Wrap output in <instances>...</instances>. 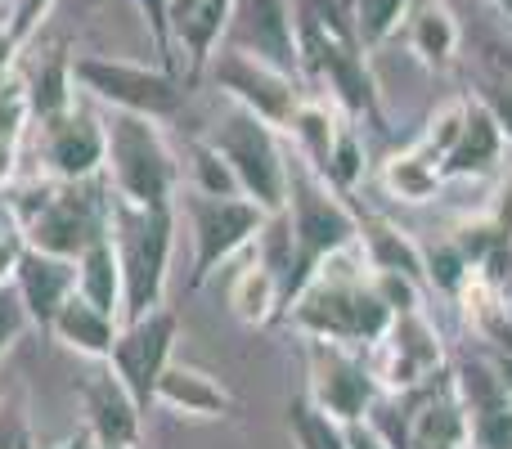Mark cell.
<instances>
[{
	"label": "cell",
	"instance_id": "1",
	"mask_svg": "<svg viewBox=\"0 0 512 449\" xmlns=\"http://www.w3.org/2000/svg\"><path fill=\"white\" fill-rule=\"evenodd\" d=\"M292 14H297L301 77L319 81L351 122L387 126L382 90L369 68V50L355 32L351 5H342V0H292Z\"/></svg>",
	"mask_w": 512,
	"mask_h": 449
},
{
	"label": "cell",
	"instance_id": "2",
	"mask_svg": "<svg viewBox=\"0 0 512 449\" xmlns=\"http://www.w3.org/2000/svg\"><path fill=\"white\" fill-rule=\"evenodd\" d=\"M274 216H279L283 238H288V265H283V310H288L297 292L319 274V265L355 247L360 212L310 162H301L288 149V203Z\"/></svg>",
	"mask_w": 512,
	"mask_h": 449
},
{
	"label": "cell",
	"instance_id": "3",
	"mask_svg": "<svg viewBox=\"0 0 512 449\" xmlns=\"http://www.w3.org/2000/svg\"><path fill=\"white\" fill-rule=\"evenodd\" d=\"M355 247L337 252L333 261L319 265V274L297 292L283 319L288 328H297L301 337H324V342H342L355 351H369L373 342H382V333L391 328V306L378 297L373 274L364 265V256H355Z\"/></svg>",
	"mask_w": 512,
	"mask_h": 449
},
{
	"label": "cell",
	"instance_id": "4",
	"mask_svg": "<svg viewBox=\"0 0 512 449\" xmlns=\"http://www.w3.org/2000/svg\"><path fill=\"white\" fill-rule=\"evenodd\" d=\"M5 207L14 216L27 247H41L54 256L77 261L99 234H108V180H32L5 194Z\"/></svg>",
	"mask_w": 512,
	"mask_h": 449
},
{
	"label": "cell",
	"instance_id": "5",
	"mask_svg": "<svg viewBox=\"0 0 512 449\" xmlns=\"http://www.w3.org/2000/svg\"><path fill=\"white\" fill-rule=\"evenodd\" d=\"M176 207H140L126 203L108 189V238H113L117 265H122V324L140 319L149 310L167 306V279H171V256H176Z\"/></svg>",
	"mask_w": 512,
	"mask_h": 449
},
{
	"label": "cell",
	"instance_id": "6",
	"mask_svg": "<svg viewBox=\"0 0 512 449\" xmlns=\"http://www.w3.org/2000/svg\"><path fill=\"white\" fill-rule=\"evenodd\" d=\"M104 140V180L117 198L140 207H176L180 185H185V162L176 158L158 117L108 108Z\"/></svg>",
	"mask_w": 512,
	"mask_h": 449
},
{
	"label": "cell",
	"instance_id": "7",
	"mask_svg": "<svg viewBox=\"0 0 512 449\" xmlns=\"http://www.w3.org/2000/svg\"><path fill=\"white\" fill-rule=\"evenodd\" d=\"M207 140L230 162L243 198H252L265 216L283 212V203H288V149H283V131H274L270 122H261L248 108L230 104Z\"/></svg>",
	"mask_w": 512,
	"mask_h": 449
},
{
	"label": "cell",
	"instance_id": "8",
	"mask_svg": "<svg viewBox=\"0 0 512 449\" xmlns=\"http://www.w3.org/2000/svg\"><path fill=\"white\" fill-rule=\"evenodd\" d=\"M176 212L185 216L189 238H194V274L189 288H203L221 265H230L239 252L256 247L270 216L243 194H203V189L180 185Z\"/></svg>",
	"mask_w": 512,
	"mask_h": 449
},
{
	"label": "cell",
	"instance_id": "9",
	"mask_svg": "<svg viewBox=\"0 0 512 449\" xmlns=\"http://www.w3.org/2000/svg\"><path fill=\"white\" fill-rule=\"evenodd\" d=\"M72 81L86 90L95 104L122 108V113H144L171 122L185 108L189 81L171 68H149L135 59H113V54H72Z\"/></svg>",
	"mask_w": 512,
	"mask_h": 449
},
{
	"label": "cell",
	"instance_id": "10",
	"mask_svg": "<svg viewBox=\"0 0 512 449\" xmlns=\"http://www.w3.org/2000/svg\"><path fill=\"white\" fill-rule=\"evenodd\" d=\"M306 378V400L342 427L364 423L373 400L382 396L369 355L324 337H306Z\"/></svg>",
	"mask_w": 512,
	"mask_h": 449
},
{
	"label": "cell",
	"instance_id": "11",
	"mask_svg": "<svg viewBox=\"0 0 512 449\" xmlns=\"http://www.w3.org/2000/svg\"><path fill=\"white\" fill-rule=\"evenodd\" d=\"M207 72H212V86L225 95V104L248 108L261 122H270L274 131H288L301 99H306L301 77H288V72L270 68V63H261L256 54L234 50V45L216 50Z\"/></svg>",
	"mask_w": 512,
	"mask_h": 449
},
{
	"label": "cell",
	"instance_id": "12",
	"mask_svg": "<svg viewBox=\"0 0 512 449\" xmlns=\"http://www.w3.org/2000/svg\"><path fill=\"white\" fill-rule=\"evenodd\" d=\"M373 378L382 391H414L423 382H432L441 369H450V355L445 342L436 333V324L427 319V310H405V315L391 319V328L382 333V342H373L369 351Z\"/></svg>",
	"mask_w": 512,
	"mask_h": 449
},
{
	"label": "cell",
	"instance_id": "13",
	"mask_svg": "<svg viewBox=\"0 0 512 449\" xmlns=\"http://www.w3.org/2000/svg\"><path fill=\"white\" fill-rule=\"evenodd\" d=\"M176 337H180V319L171 306H158L140 319H126L117 328L113 351H108V369L122 378V387L131 391L140 409L153 405V387H158L162 369L176 355Z\"/></svg>",
	"mask_w": 512,
	"mask_h": 449
},
{
	"label": "cell",
	"instance_id": "14",
	"mask_svg": "<svg viewBox=\"0 0 512 449\" xmlns=\"http://www.w3.org/2000/svg\"><path fill=\"white\" fill-rule=\"evenodd\" d=\"M104 113L86 104H72L63 113L36 122V158L54 180H95L104 176Z\"/></svg>",
	"mask_w": 512,
	"mask_h": 449
},
{
	"label": "cell",
	"instance_id": "15",
	"mask_svg": "<svg viewBox=\"0 0 512 449\" xmlns=\"http://www.w3.org/2000/svg\"><path fill=\"white\" fill-rule=\"evenodd\" d=\"M400 396H405V432L396 449H472V418L450 369Z\"/></svg>",
	"mask_w": 512,
	"mask_h": 449
},
{
	"label": "cell",
	"instance_id": "16",
	"mask_svg": "<svg viewBox=\"0 0 512 449\" xmlns=\"http://www.w3.org/2000/svg\"><path fill=\"white\" fill-rule=\"evenodd\" d=\"M221 45L248 50L261 63H270V68L288 72V77H301L297 14H292V0H234L230 32H225Z\"/></svg>",
	"mask_w": 512,
	"mask_h": 449
},
{
	"label": "cell",
	"instance_id": "17",
	"mask_svg": "<svg viewBox=\"0 0 512 449\" xmlns=\"http://www.w3.org/2000/svg\"><path fill=\"white\" fill-rule=\"evenodd\" d=\"M77 400L86 414V432L95 436L99 449H140L144 409L108 369V360H95V369L77 378Z\"/></svg>",
	"mask_w": 512,
	"mask_h": 449
},
{
	"label": "cell",
	"instance_id": "18",
	"mask_svg": "<svg viewBox=\"0 0 512 449\" xmlns=\"http://www.w3.org/2000/svg\"><path fill=\"white\" fill-rule=\"evenodd\" d=\"M14 292L23 297L32 324L50 328V319L59 315V306L77 292V261H72V256H54V252H41V247L23 243L18 265H14Z\"/></svg>",
	"mask_w": 512,
	"mask_h": 449
},
{
	"label": "cell",
	"instance_id": "19",
	"mask_svg": "<svg viewBox=\"0 0 512 449\" xmlns=\"http://www.w3.org/2000/svg\"><path fill=\"white\" fill-rule=\"evenodd\" d=\"M153 405H162L176 418H198V423H216V418L234 414V396L198 364H180L171 360L162 369L158 387H153Z\"/></svg>",
	"mask_w": 512,
	"mask_h": 449
},
{
	"label": "cell",
	"instance_id": "20",
	"mask_svg": "<svg viewBox=\"0 0 512 449\" xmlns=\"http://www.w3.org/2000/svg\"><path fill=\"white\" fill-rule=\"evenodd\" d=\"M504 149H508V140H504V131H499V122L490 117V108L481 104L477 95H468V122H463L454 149L445 153L441 176L445 180L490 176V171H499V162H504Z\"/></svg>",
	"mask_w": 512,
	"mask_h": 449
},
{
	"label": "cell",
	"instance_id": "21",
	"mask_svg": "<svg viewBox=\"0 0 512 449\" xmlns=\"http://www.w3.org/2000/svg\"><path fill=\"white\" fill-rule=\"evenodd\" d=\"M355 252L364 256L369 270H396L409 274L427 288V261H423V247L405 234L396 221L378 212H360V238H355Z\"/></svg>",
	"mask_w": 512,
	"mask_h": 449
},
{
	"label": "cell",
	"instance_id": "22",
	"mask_svg": "<svg viewBox=\"0 0 512 449\" xmlns=\"http://www.w3.org/2000/svg\"><path fill=\"white\" fill-rule=\"evenodd\" d=\"M405 41L423 68L441 72L459 54L463 32H459V18L450 14V5H441V0H414V9L405 18Z\"/></svg>",
	"mask_w": 512,
	"mask_h": 449
},
{
	"label": "cell",
	"instance_id": "23",
	"mask_svg": "<svg viewBox=\"0 0 512 449\" xmlns=\"http://www.w3.org/2000/svg\"><path fill=\"white\" fill-rule=\"evenodd\" d=\"M117 328L122 324H117L113 315H104L99 306H90L81 292H72V297L59 306V315L50 319V333L59 337L68 351H77L81 360H108Z\"/></svg>",
	"mask_w": 512,
	"mask_h": 449
},
{
	"label": "cell",
	"instance_id": "24",
	"mask_svg": "<svg viewBox=\"0 0 512 449\" xmlns=\"http://www.w3.org/2000/svg\"><path fill=\"white\" fill-rule=\"evenodd\" d=\"M230 310H234V319L248 328H265L274 315H283L279 270H274L261 252H252L248 261H243V270L230 279Z\"/></svg>",
	"mask_w": 512,
	"mask_h": 449
},
{
	"label": "cell",
	"instance_id": "25",
	"mask_svg": "<svg viewBox=\"0 0 512 449\" xmlns=\"http://www.w3.org/2000/svg\"><path fill=\"white\" fill-rule=\"evenodd\" d=\"M230 14H234V0H198L189 14L176 18V50L189 63V81L203 77L212 54L221 50L225 32H230Z\"/></svg>",
	"mask_w": 512,
	"mask_h": 449
},
{
	"label": "cell",
	"instance_id": "26",
	"mask_svg": "<svg viewBox=\"0 0 512 449\" xmlns=\"http://www.w3.org/2000/svg\"><path fill=\"white\" fill-rule=\"evenodd\" d=\"M378 180H382V189H387L391 198H400V203H414V207L432 203V198L441 194V185H445L441 158H436V153H427L418 140L405 144L400 153H391V158L382 162Z\"/></svg>",
	"mask_w": 512,
	"mask_h": 449
},
{
	"label": "cell",
	"instance_id": "27",
	"mask_svg": "<svg viewBox=\"0 0 512 449\" xmlns=\"http://www.w3.org/2000/svg\"><path fill=\"white\" fill-rule=\"evenodd\" d=\"M342 122H346V113L337 104H324V99H310L306 95V99H301V108H297V117H292V126L283 131V140H292V153H297L301 162H310V167L324 176Z\"/></svg>",
	"mask_w": 512,
	"mask_h": 449
},
{
	"label": "cell",
	"instance_id": "28",
	"mask_svg": "<svg viewBox=\"0 0 512 449\" xmlns=\"http://www.w3.org/2000/svg\"><path fill=\"white\" fill-rule=\"evenodd\" d=\"M77 292L99 306L104 315H113L122 324V306H126V292H122V265H117L113 252V238L99 234L86 252L77 256Z\"/></svg>",
	"mask_w": 512,
	"mask_h": 449
},
{
	"label": "cell",
	"instance_id": "29",
	"mask_svg": "<svg viewBox=\"0 0 512 449\" xmlns=\"http://www.w3.org/2000/svg\"><path fill=\"white\" fill-rule=\"evenodd\" d=\"M27 81V104H32V122L63 113V108L77 104V81H72V54L68 50H45L36 59L32 77Z\"/></svg>",
	"mask_w": 512,
	"mask_h": 449
},
{
	"label": "cell",
	"instance_id": "30",
	"mask_svg": "<svg viewBox=\"0 0 512 449\" xmlns=\"http://www.w3.org/2000/svg\"><path fill=\"white\" fill-rule=\"evenodd\" d=\"M409 9L414 0H351V14H355V32H360L364 50H382L391 36L405 27Z\"/></svg>",
	"mask_w": 512,
	"mask_h": 449
},
{
	"label": "cell",
	"instance_id": "31",
	"mask_svg": "<svg viewBox=\"0 0 512 449\" xmlns=\"http://www.w3.org/2000/svg\"><path fill=\"white\" fill-rule=\"evenodd\" d=\"M288 436L297 449H351L346 445V427L333 423L324 409H315L306 396L288 405Z\"/></svg>",
	"mask_w": 512,
	"mask_h": 449
},
{
	"label": "cell",
	"instance_id": "32",
	"mask_svg": "<svg viewBox=\"0 0 512 449\" xmlns=\"http://www.w3.org/2000/svg\"><path fill=\"white\" fill-rule=\"evenodd\" d=\"M364 171H369V149H364V140H360V131H355V122L346 117L342 131H337L333 158H328V167H324V180L337 189V194L351 198L355 189H360Z\"/></svg>",
	"mask_w": 512,
	"mask_h": 449
},
{
	"label": "cell",
	"instance_id": "33",
	"mask_svg": "<svg viewBox=\"0 0 512 449\" xmlns=\"http://www.w3.org/2000/svg\"><path fill=\"white\" fill-rule=\"evenodd\" d=\"M189 189H203V194H243L239 180H234L230 162L221 158L212 140H194L189 144Z\"/></svg>",
	"mask_w": 512,
	"mask_h": 449
},
{
	"label": "cell",
	"instance_id": "34",
	"mask_svg": "<svg viewBox=\"0 0 512 449\" xmlns=\"http://www.w3.org/2000/svg\"><path fill=\"white\" fill-rule=\"evenodd\" d=\"M423 261H427V288L445 292V297H459V288L472 274V265L463 261L459 247H454L450 238H441L436 247H423Z\"/></svg>",
	"mask_w": 512,
	"mask_h": 449
},
{
	"label": "cell",
	"instance_id": "35",
	"mask_svg": "<svg viewBox=\"0 0 512 449\" xmlns=\"http://www.w3.org/2000/svg\"><path fill=\"white\" fill-rule=\"evenodd\" d=\"M463 122H468V99H450V104H441L432 117H427L423 135H418V144H423L427 153H436V158L445 162V153L454 149V140H459Z\"/></svg>",
	"mask_w": 512,
	"mask_h": 449
},
{
	"label": "cell",
	"instance_id": "36",
	"mask_svg": "<svg viewBox=\"0 0 512 449\" xmlns=\"http://www.w3.org/2000/svg\"><path fill=\"white\" fill-rule=\"evenodd\" d=\"M450 243L459 247V252H463V261H468L472 270H477V265L486 261V256L495 252L499 243H508V238L499 234L495 216H477V221H463L459 229H454V234H450Z\"/></svg>",
	"mask_w": 512,
	"mask_h": 449
},
{
	"label": "cell",
	"instance_id": "37",
	"mask_svg": "<svg viewBox=\"0 0 512 449\" xmlns=\"http://www.w3.org/2000/svg\"><path fill=\"white\" fill-rule=\"evenodd\" d=\"M472 418V449H512V400L477 409Z\"/></svg>",
	"mask_w": 512,
	"mask_h": 449
},
{
	"label": "cell",
	"instance_id": "38",
	"mask_svg": "<svg viewBox=\"0 0 512 449\" xmlns=\"http://www.w3.org/2000/svg\"><path fill=\"white\" fill-rule=\"evenodd\" d=\"M373 274V288H378V297L391 306V315H405V310H423V297L427 288L418 279H409V274H396V270H369Z\"/></svg>",
	"mask_w": 512,
	"mask_h": 449
},
{
	"label": "cell",
	"instance_id": "39",
	"mask_svg": "<svg viewBox=\"0 0 512 449\" xmlns=\"http://www.w3.org/2000/svg\"><path fill=\"white\" fill-rule=\"evenodd\" d=\"M27 328H32V315H27L23 297L14 292V283H5V288H0V360L14 351V342Z\"/></svg>",
	"mask_w": 512,
	"mask_h": 449
},
{
	"label": "cell",
	"instance_id": "40",
	"mask_svg": "<svg viewBox=\"0 0 512 449\" xmlns=\"http://www.w3.org/2000/svg\"><path fill=\"white\" fill-rule=\"evenodd\" d=\"M54 5H59V0H9V14H5L9 18V32L27 45L45 27V18L54 14Z\"/></svg>",
	"mask_w": 512,
	"mask_h": 449
},
{
	"label": "cell",
	"instance_id": "41",
	"mask_svg": "<svg viewBox=\"0 0 512 449\" xmlns=\"http://www.w3.org/2000/svg\"><path fill=\"white\" fill-rule=\"evenodd\" d=\"M477 99L490 108V117H495L499 131H504V140L512 144V81H504V77L481 81V86H477Z\"/></svg>",
	"mask_w": 512,
	"mask_h": 449
},
{
	"label": "cell",
	"instance_id": "42",
	"mask_svg": "<svg viewBox=\"0 0 512 449\" xmlns=\"http://www.w3.org/2000/svg\"><path fill=\"white\" fill-rule=\"evenodd\" d=\"M0 449H36L32 427H27V418L9 400H0Z\"/></svg>",
	"mask_w": 512,
	"mask_h": 449
},
{
	"label": "cell",
	"instance_id": "43",
	"mask_svg": "<svg viewBox=\"0 0 512 449\" xmlns=\"http://www.w3.org/2000/svg\"><path fill=\"white\" fill-rule=\"evenodd\" d=\"M18 252H23V234H18V229H0V288L14 283Z\"/></svg>",
	"mask_w": 512,
	"mask_h": 449
},
{
	"label": "cell",
	"instance_id": "44",
	"mask_svg": "<svg viewBox=\"0 0 512 449\" xmlns=\"http://www.w3.org/2000/svg\"><path fill=\"white\" fill-rule=\"evenodd\" d=\"M18 54H23V41L9 32V18H0V77L18 68Z\"/></svg>",
	"mask_w": 512,
	"mask_h": 449
},
{
	"label": "cell",
	"instance_id": "45",
	"mask_svg": "<svg viewBox=\"0 0 512 449\" xmlns=\"http://www.w3.org/2000/svg\"><path fill=\"white\" fill-rule=\"evenodd\" d=\"M486 360H490V369H495L499 387H504V391H508V400H512V351H499V346H486Z\"/></svg>",
	"mask_w": 512,
	"mask_h": 449
},
{
	"label": "cell",
	"instance_id": "46",
	"mask_svg": "<svg viewBox=\"0 0 512 449\" xmlns=\"http://www.w3.org/2000/svg\"><path fill=\"white\" fill-rule=\"evenodd\" d=\"M490 216H495L499 234H504L508 243H512V176L504 180V189H499V203H495V212H490Z\"/></svg>",
	"mask_w": 512,
	"mask_h": 449
},
{
	"label": "cell",
	"instance_id": "47",
	"mask_svg": "<svg viewBox=\"0 0 512 449\" xmlns=\"http://www.w3.org/2000/svg\"><path fill=\"white\" fill-rule=\"evenodd\" d=\"M14 171H18V140H0V189L14 185Z\"/></svg>",
	"mask_w": 512,
	"mask_h": 449
},
{
	"label": "cell",
	"instance_id": "48",
	"mask_svg": "<svg viewBox=\"0 0 512 449\" xmlns=\"http://www.w3.org/2000/svg\"><path fill=\"white\" fill-rule=\"evenodd\" d=\"M50 449H99V445H95V436L81 427V432H72L68 441H59V445H50Z\"/></svg>",
	"mask_w": 512,
	"mask_h": 449
},
{
	"label": "cell",
	"instance_id": "49",
	"mask_svg": "<svg viewBox=\"0 0 512 449\" xmlns=\"http://www.w3.org/2000/svg\"><path fill=\"white\" fill-rule=\"evenodd\" d=\"M194 5H198V0H171V23H176L180 14H189V9H194Z\"/></svg>",
	"mask_w": 512,
	"mask_h": 449
},
{
	"label": "cell",
	"instance_id": "50",
	"mask_svg": "<svg viewBox=\"0 0 512 449\" xmlns=\"http://www.w3.org/2000/svg\"><path fill=\"white\" fill-rule=\"evenodd\" d=\"M490 5H495V9H504V14L512 18V0H490Z\"/></svg>",
	"mask_w": 512,
	"mask_h": 449
}]
</instances>
